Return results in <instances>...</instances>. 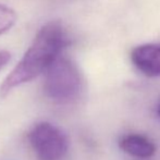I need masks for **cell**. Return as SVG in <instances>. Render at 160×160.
Instances as JSON below:
<instances>
[{"mask_svg": "<svg viewBox=\"0 0 160 160\" xmlns=\"http://www.w3.org/2000/svg\"><path fill=\"white\" fill-rule=\"evenodd\" d=\"M131 61L139 72L148 78L160 76V45L143 44L131 52Z\"/></svg>", "mask_w": 160, "mask_h": 160, "instance_id": "277c9868", "label": "cell"}, {"mask_svg": "<svg viewBox=\"0 0 160 160\" xmlns=\"http://www.w3.org/2000/svg\"><path fill=\"white\" fill-rule=\"evenodd\" d=\"M120 148L135 158H150L156 152V146L150 139L143 135L130 134L125 135L119 141Z\"/></svg>", "mask_w": 160, "mask_h": 160, "instance_id": "5b68a950", "label": "cell"}, {"mask_svg": "<svg viewBox=\"0 0 160 160\" xmlns=\"http://www.w3.org/2000/svg\"><path fill=\"white\" fill-rule=\"evenodd\" d=\"M10 59H11V53L10 52L4 51V50L0 51V70L8 64V62L10 61Z\"/></svg>", "mask_w": 160, "mask_h": 160, "instance_id": "52a82bcc", "label": "cell"}, {"mask_svg": "<svg viewBox=\"0 0 160 160\" xmlns=\"http://www.w3.org/2000/svg\"><path fill=\"white\" fill-rule=\"evenodd\" d=\"M31 146L39 160H61L69 148L67 135L49 122H39L28 134Z\"/></svg>", "mask_w": 160, "mask_h": 160, "instance_id": "3957f363", "label": "cell"}, {"mask_svg": "<svg viewBox=\"0 0 160 160\" xmlns=\"http://www.w3.org/2000/svg\"><path fill=\"white\" fill-rule=\"evenodd\" d=\"M157 113H158V116H159V118H160V101H159V103H158V107H157Z\"/></svg>", "mask_w": 160, "mask_h": 160, "instance_id": "ba28073f", "label": "cell"}, {"mask_svg": "<svg viewBox=\"0 0 160 160\" xmlns=\"http://www.w3.org/2000/svg\"><path fill=\"white\" fill-rule=\"evenodd\" d=\"M70 44L69 34L60 22L53 21L45 24L36 34L20 62L0 85V96L6 97L15 87L45 73Z\"/></svg>", "mask_w": 160, "mask_h": 160, "instance_id": "6da1fadb", "label": "cell"}, {"mask_svg": "<svg viewBox=\"0 0 160 160\" xmlns=\"http://www.w3.org/2000/svg\"><path fill=\"white\" fill-rule=\"evenodd\" d=\"M17 22V13L9 7L0 3V35L8 32Z\"/></svg>", "mask_w": 160, "mask_h": 160, "instance_id": "8992f818", "label": "cell"}, {"mask_svg": "<svg viewBox=\"0 0 160 160\" xmlns=\"http://www.w3.org/2000/svg\"><path fill=\"white\" fill-rule=\"evenodd\" d=\"M83 81L72 60L60 55L45 71L44 91L46 96L58 103H68L80 96Z\"/></svg>", "mask_w": 160, "mask_h": 160, "instance_id": "7a4b0ae2", "label": "cell"}]
</instances>
